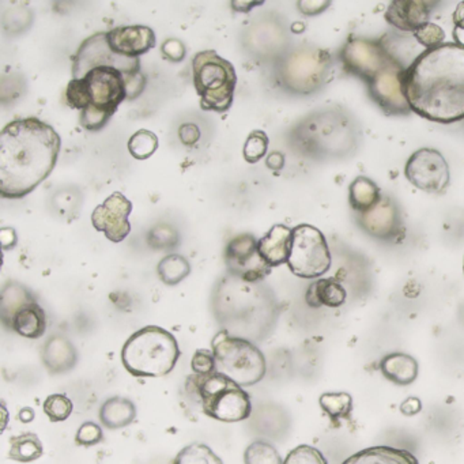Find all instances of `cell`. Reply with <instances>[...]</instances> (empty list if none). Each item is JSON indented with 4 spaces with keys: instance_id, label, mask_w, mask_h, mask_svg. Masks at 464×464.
<instances>
[{
    "instance_id": "obj_1",
    "label": "cell",
    "mask_w": 464,
    "mask_h": 464,
    "mask_svg": "<svg viewBox=\"0 0 464 464\" xmlns=\"http://www.w3.org/2000/svg\"><path fill=\"white\" fill-rule=\"evenodd\" d=\"M404 92L415 115L440 125L464 120V46L444 43L417 56L406 69Z\"/></svg>"
},
{
    "instance_id": "obj_2",
    "label": "cell",
    "mask_w": 464,
    "mask_h": 464,
    "mask_svg": "<svg viewBox=\"0 0 464 464\" xmlns=\"http://www.w3.org/2000/svg\"><path fill=\"white\" fill-rule=\"evenodd\" d=\"M61 139L37 118H15L0 133V195L20 199L53 174Z\"/></svg>"
},
{
    "instance_id": "obj_3",
    "label": "cell",
    "mask_w": 464,
    "mask_h": 464,
    "mask_svg": "<svg viewBox=\"0 0 464 464\" xmlns=\"http://www.w3.org/2000/svg\"><path fill=\"white\" fill-rule=\"evenodd\" d=\"M72 78L84 82L89 94L87 108L110 118L121 102L138 99L146 87L141 61L116 55L107 32L95 33L79 45L72 59Z\"/></svg>"
},
{
    "instance_id": "obj_4",
    "label": "cell",
    "mask_w": 464,
    "mask_h": 464,
    "mask_svg": "<svg viewBox=\"0 0 464 464\" xmlns=\"http://www.w3.org/2000/svg\"><path fill=\"white\" fill-rule=\"evenodd\" d=\"M182 352L174 334L157 326L134 332L121 349V362L135 378H161L175 370Z\"/></svg>"
},
{
    "instance_id": "obj_5",
    "label": "cell",
    "mask_w": 464,
    "mask_h": 464,
    "mask_svg": "<svg viewBox=\"0 0 464 464\" xmlns=\"http://www.w3.org/2000/svg\"><path fill=\"white\" fill-rule=\"evenodd\" d=\"M185 389L190 395L197 396L203 412L216 421L234 424L251 417L249 394L236 381L216 370L208 375L188 376Z\"/></svg>"
},
{
    "instance_id": "obj_6",
    "label": "cell",
    "mask_w": 464,
    "mask_h": 464,
    "mask_svg": "<svg viewBox=\"0 0 464 464\" xmlns=\"http://www.w3.org/2000/svg\"><path fill=\"white\" fill-rule=\"evenodd\" d=\"M193 86L203 110L224 113L233 104L237 74L233 64L216 51L197 53L192 59Z\"/></svg>"
},
{
    "instance_id": "obj_7",
    "label": "cell",
    "mask_w": 464,
    "mask_h": 464,
    "mask_svg": "<svg viewBox=\"0 0 464 464\" xmlns=\"http://www.w3.org/2000/svg\"><path fill=\"white\" fill-rule=\"evenodd\" d=\"M216 372L228 376L241 387H252L265 379L267 363L265 355L251 340L221 331L211 342Z\"/></svg>"
},
{
    "instance_id": "obj_8",
    "label": "cell",
    "mask_w": 464,
    "mask_h": 464,
    "mask_svg": "<svg viewBox=\"0 0 464 464\" xmlns=\"http://www.w3.org/2000/svg\"><path fill=\"white\" fill-rule=\"evenodd\" d=\"M0 319L6 329L27 339H40L46 330V316L32 291L18 282H9L0 297Z\"/></svg>"
},
{
    "instance_id": "obj_9",
    "label": "cell",
    "mask_w": 464,
    "mask_h": 464,
    "mask_svg": "<svg viewBox=\"0 0 464 464\" xmlns=\"http://www.w3.org/2000/svg\"><path fill=\"white\" fill-rule=\"evenodd\" d=\"M332 257L326 237L319 229L301 224L293 229L288 265L296 277L313 280L331 268Z\"/></svg>"
},
{
    "instance_id": "obj_10",
    "label": "cell",
    "mask_w": 464,
    "mask_h": 464,
    "mask_svg": "<svg viewBox=\"0 0 464 464\" xmlns=\"http://www.w3.org/2000/svg\"><path fill=\"white\" fill-rule=\"evenodd\" d=\"M331 56L327 51L304 48L290 53L281 67V78L290 92L312 94L330 76Z\"/></svg>"
},
{
    "instance_id": "obj_11",
    "label": "cell",
    "mask_w": 464,
    "mask_h": 464,
    "mask_svg": "<svg viewBox=\"0 0 464 464\" xmlns=\"http://www.w3.org/2000/svg\"><path fill=\"white\" fill-rule=\"evenodd\" d=\"M225 262L232 277L246 283L260 282L273 270L260 255L257 240L249 233L239 234L228 242Z\"/></svg>"
},
{
    "instance_id": "obj_12",
    "label": "cell",
    "mask_w": 464,
    "mask_h": 464,
    "mask_svg": "<svg viewBox=\"0 0 464 464\" xmlns=\"http://www.w3.org/2000/svg\"><path fill=\"white\" fill-rule=\"evenodd\" d=\"M404 176L419 190L443 193L450 185V165L436 149H419L407 161Z\"/></svg>"
},
{
    "instance_id": "obj_13",
    "label": "cell",
    "mask_w": 464,
    "mask_h": 464,
    "mask_svg": "<svg viewBox=\"0 0 464 464\" xmlns=\"http://www.w3.org/2000/svg\"><path fill=\"white\" fill-rule=\"evenodd\" d=\"M404 76L406 69L394 58L370 84H366L372 99L387 115L406 116L411 112L404 92Z\"/></svg>"
},
{
    "instance_id": "obj_14",
    "label": "cell",
    "mask_w": 464,
    "mask_h": 464,
    "mask_svg": "<svg viewBox=\"0 0 464 464\" xmlns=\"http://www.w3.org/2000/svg\"><path fill=\"white\" fill-rule=\"evenodd\" d=\"M393 59L380 41L368 38H350L342 50L345 69L366 84H370Z\"/></svg>"
},
{
    "instance_id": "obj_15",
    "label": "cell",
    "mask_w": 464,
    "mask_h": 464,
    "mask_svg": "<svg viewBox=\"0 0 464 464\" xmlns=\"http://www.w3.org/2000/svg\"><path fill=\"white\" fill-rule=\"evenodd\" d=\"M133 211V203L121 192H113L102 205L97 206L92 214V224L95 231L102 232L110 241L121 242L131 232L128 216Z\"/></svg>"
},
{
    "instance_id": "obj_16",
    "label": "cell",
    "mask_w": 464,
    "mask_h": 464,
    "mask_svg": "<svg viewBox=\"0 0 464 464\" xmlns=\"http://www.w3.org/2000/svg\"><path fill=\"white\" fill-rule=\"evenodd\" d=\"M358 223L366 233L379 240L396 239L403 232L398 206L384 195L370 210L360 214Z\"/></svg>"
},
{
    "instance_id": "obj_17",
    "label": "cell",
    "mask_w": 464,
    "mask_h": 464,
    "mask_svg": "<svg viewBox=\"0 0 464 464\" xmlns=\"http://www.w3.org/2000/svg\"><path fill=\"white\" fill-rule=\"evenodd\" d=\"M110 50L116 55L125 58L139 59L156 46V35L153 29L142 25L118 27L107 32Z\"/></svg>"
},
{
    "instance_id": "obj_18",
    "label": "cell",
    "mask_w": 464,
    "mask_h": 464,
    "mask_svg": "<svg viewBox=\"0 0 464 464\" xmlns=\"http://www.w3.org/2000/svg\"><path fill=\"white\" fill-rule=\"evenodd\" d=\"M432 4L422 0H395L387 9L386 20L401 32L419 30L429 22Z\"/></svg>"
},
{
    "instance_id": "obj_19",
    "label": "cell",
    "mask_w": 464,
    "mask_h": 464,
    "mask_svg": "<svg viewBox=\"0 0 464 464\" xmlns=\"http://www.w3.org/2000/svg\"><path fill=\"white\" fill-rule=\"evenodd\" d=\"M41 360L51 375H63L76 368L78 353L69 338L53 335L44 344Z\"/></svg>"
},
{
    "instance_id": "obj_20",
    "label": "cell",
    "mask_w": 464,
    "mask_h": 464,
    "mask_svg": "<svg viewBox=\"0 0 464 464\" xmlns=\"http://www.w3.org/2000/svg\"><path fill=\"white\" fill-rule=\"evenodd\" d=\"M291 240H293V229L278 224L273 226L262 239L257 240V248L268 265L278 267L288 263L291 251Z\"/></svg>"
},
{
    "instance_id": "obj_21",
    "label": "cell",
    "mask_w": 464,
    "mask_h": 464,
    "mask_svg": "<svg viewBox=\"0 0 464 464\" xmlns=\"http://www.w3.org/2000/svg\"><path fill=\"white\" fill-rule=\"evenodd\" d=\"M346 290L337 280L323 278L312 283L306 290V304L312 308H339L346 303Z\"/></svg>"
},
{
    "instance_id": "obj_22",
    "label": "cell",
    "mask_w": 464,
    "mask_h": 464,
    "mask_svg": "<svg viewBox=\"0 0 464 464\" xmlns=\"http://www.w3.org/2000/svg\"><path fill=\"white\" fill-rule=\"evenodd\" d=\"M342 464H419V461L409 451L380 445L360 451Z\"/></svg>"
},
{
    "instance_id": "obj_23",
    "label": "cell",
    "mask_w": 464,
    "mask_h": 464,
    "mask_svg": "<svg viewBox=\"0 0 464 464\" xmlns=\"http://www.w3.org/2000/svg\"><path fill=\"white\" fill-rule=\"evenodd\" d=\"M384 378L398 386H409L419 378V362L404 353H391L381 360Z\"/></svg>"
},
{
    "instance_id": "obj_24",
    "label": "cell",
    "mask_w": 464,
    "mask_h": 464,
    "mask_svg": "<svg viewBox=\"0 0 464 464\" xmlns=\"http://www.w3.org/2000/svg\"><path fill=\"white\" fill-rule=\"evenodd\" d=\"M136 417V407L130 399L113 396L100 409V421L110 430L123 429L133 424Z\"/></svg>"
},
{
    "instance_id": "obj_25",
    "label": "cell",
    "mask_w": 464,
    "mask_h": 464,
    "mask_svg": "<svg viewBox=\"0 0 464 464\" xmlns=\"http://www.w3.org/2000/svg\"><path fill=\"white\" fill-rule=\"evenodd\" d=\"M381 191L379 185L372 180L365 176L357 177L354 182L350 184L349 200L350 206L354 208L357 213L362 214L370 210L379 200L381 199Z\"/></svg>"
},
{
    "instance_id": "obj_26",
    "label": "cell",
    "mask_w": 464,
    "mask_h": 464,
    "mask_svg": "<svg viewBox=\"0 0 464 464\" xmlns=\"http://www.w3.org/2000/svg\"><path fill=\"white\" fill-rule=\"evenodd\" d=\"M44 447L36 433H22L10 437L9 458L20 463H30L43 456Z\"/></svg>"
},
{
    "instance_id": "obj_27",
    "label": "cell",
    "mask_w": 464,
    "mask_h": 464,
    "mask_svg": "<svg viewBox=\"0 0 464 464\" xmlns=\"http://www.w3.org/2000/svg\"><path fill=\"white\" fill-rule=\"evenodd\" d=\"M157 272H159L162 282L175 286L190 275L191 265L182 255H167L159 262Z\"/></svg>"
},
{
    "instance_id": "obj_28",
    "label": "cell",
    "mask_w": 464,
    "mask_h": 464,
    "mask_svg": "<svg viewBox=\"0 0 464 464\" xmlns=\"http://www.w3.org/2000/svg\"><path fill=\"white\" fill-rule=\"evenodd\" d=\"M322 409L329 414L332 424L338 425L339 419H347L353 411V399L349 394H323L319 399Z\"/></svg>"
},
{
    "instance_id": "obj_29",
    "label": "cell",
    "mask_w": 464,
    "mask_h": 464,
    "mask_svg": "<svg viewBox=\"0 0 464 464\" xmlns=\"http://www.w3.org/2000/svg\"><path fill=\"white\" fill-rule=\"evenodd\" d=\"M174 464H224V461L208 445L193 443L177 453Z\"/></svg>"
},
{
    "instance_id": "obj_30",
    "label": "cell",
    "mask_w": 464,
    "mask_h": 464,
    "mask_svg": "<svg viewBox=\"0 0 464 464\" xmlns=\"http://www.w3.org/2000/svg\"><path fill=\"white\" fill-rule=\"evenodd\" d=\"M159 149V138L149 130H139L128 141V151L139 161L151 159Z\"/></svg>"
},
{
    "instance_id": "obj_31",
    "label": "cell",
    "mask_w": 464,
    "mask_h": 464,
    "mask_svg": "<svg viewBox=\"0 0 464 464\" xmlns=\"http://www.w3.org/2000/svg\"><path fill=\"white\" fill-rule=\"evenodd\" d=\"M246 464H283L282 458L274 445L257 440L248 445L244 453Z\"/></svg>"
},
{
    "instance_id": "obj_32",
    "label": "cell",
    "mask_w": 464,
    "mask_h": 464,
    "mask_svg": "<svg viewBox=\"0 0 464 464\" xmlns=\"http://www.w3.org/2000/svg\"><path fill=\"white\" fill-rule=\"evenodd\" d=\"M43 410L51 422H63L71 415L74 404L64 394H53L44 401Z\"/></svg>"
},
{
    "instance_id": "obj_33",
    "label": "cell",
    "mask_w": 464,
    "mask_h": 464,
    "mask_svg": "<svg viewBox=\"0 0 464 464\" xmlns=\"http://www.w3.org/2000/svg\"><path fill=\"white\" fill-rule=\"evenodd\" d=\"M268 136L265 131H252L244 144V159L249 164H256L263 157L267 154L268 151Z\"/></svg>"
},
{
    "instance_id": "obj_34",
    "label": "cell",
    "mask_w": 464,
    "mask_h": 464,
    "mask_svg": "<svg viewBox=\"0 0 464 464\" xmlns=\"http://www.w3.org/2000/svg\"><path fill=\"white\" fill-rule=\"evenodd\" d=\"M149 246L156 249L174 248L179 242V234L176 229L167 224H159L151 229L148 236Z\"/></svg>"
},
{
    "instance_id": "obj_35",
    "label": "cell",
    "mask_w": 464,
    "mask_h": 464,
    "mask_svg": "<svg viewBox=\"0 0 464 464\" xmlns=\"http://www.w3.org/2000/svg\"><path fill=\"white\" fill-rule=\"evenodd\" d=\"M415 40L419 41L427 50H435L437 46L443 45L445 40V32L442 27H438L436 23L427 22L424 27L415 30Z\"/></svg>"
},
{
    "instance_id": "obj_36",
    "label": "cell",
    "mask_w": 464,
    "mask_h": 464,
    "mask_svg": "<svg viewBox=\"0 0 464 464\" xmlns=\"http://www.w3.org/2000/svg\"><path fill=\"white\" fill-rule=\"evenodd\" d=\"M283 464H329L321 451L311 445H298L286 456Z\"/></svg>"
},
{
    "instance_id": "obj_37",
    "label": "cell",
    "mask_w": 464,
    "mask_h": 464,
    "mask_svg": "<svg viewBox=\"0 0 464 464\" xmlns=\"http://www.w3.org/2000/svg\"><path fill=\"white\" fill-rule=\"evenodd\" d=\"M104 433L102 427L94 422H85L81 425L76 436V443L81 447H93L102 442Z\"/></svg>"
},
{
    "instance_id": "obj_38",
    "label": "cell",
    "mask_w": 464,
    "mask_h": 464,
    "mask_svg": "<svg viewBox=\"0 0 464 464\" xmlns=\"http://www.w3.org/2000/svg\"><path fill=\"white\" fill-rule=\"evenodd\" d=\"M191 368L197 375H208V373L216 372V357H214L213 350L211 352L205 349L198 350L191 361Z\"/></svg>"
},
{
    "instance_id": "obj_39",
    "label": "cell",
    "mask_w": 464,
    "mask_h": 464,
    "mask_svg": "<svg viewBox=\"0 0 464 464\" xmlns=\"http://www.w3.org/2000/svg\"><path fill=\"white\" fill-rule=\"evenodd\" d=\"M162 56L167 59L169 61L174 63H180L184 61L187 51H185V45L180 40L176 38H167L161 46Z\"/></svg>"
},
{
    "instance_id": "obj_40",
    "label": "cell",
    "mask_w": 464,
    "mask_h": 464,
    "mask_svg": "<svg viewBox=\"0 0 464 464\" xmlns=\"http://www.w3.org/2000/svg\"><path fill=\"white\" fill-rule=\"evenodd\" d=\"M453 38L456 44L464 46V2H460L452 15Z\"/></svg>"
},
{
    "instance_id": "obj_41",
    "label": "cell",
    "mask_w": 464,
    "mask_h": 464,
    "mask_svg": "<svg viewBox=\"0 0 464 464\" xmlns=\"http://www.w3.org/2000/svg\"><path fill=\"white\" fill-rule=\"evenodd\" d=\"M179 138L185 146H193L199 142V127L197 125H192V123H185L179 128Z\"/></svg>"
},
{
    "instance_id": "obj_42",
    "label": "cell",
    "mask_w": 464,
    "mask_h": 464,
    "mask_svg": "<svg viewBox=\"0 0 464 464\" xmlns=\"http://www.w3.org/2000/svg\"><path fill=\"white\" fill-rule=\"evenodd\" d=\"M329 6L330 2H298V7L306 15L321 14Z\"/></svg>"
},
{
    "instance_id": "obj_43",
    "label": "cell",
    "mask_w": 464,
    "mask_h": 464,
    "mask_svg": "<svg viewBox=\"0 0 464 464\" xmlns=\"http://www.w3.org/2000/svg\"><path fill=\"white\" fill-rule=\"evenodd\" d=\"M0 240L4 249H12L17 246V233L12 228H4L0 231Z\"/></svg>"
},
{
    "instance_id": "obj_44",
    "label": "cell",
    "mask_w": 464,
    "mask_h": 464,
    "mask_svg": "<svg viewBox=\"0 0 464 464\" xmlns=\"http://www.w3.org/2000/svg\"><path fill=\"white\" fill-rule=\"evenodd\" d=\"M421 402L417 398H410L409 401L402 404L401 410L404 415H415L421 411Z\"/></svg>"
},
{
    "instance_id": "obj_45",
    "label": "cell",
    "mask_w": 464,
    "mask_h": 464,
    "mask_svg": "<svg viewBox=\"0 0 464 464\" xmlns=\"http://www.w3.org/2000/svg\"><path fill=\"white\" fill-rule=\"evenodd\" d=\"M265 164H267V167H270L272 170H281L283 165H285V157L278 153V151H275V153H272L267 157Z\"/></svg>"
},
{
    "instance_id": "obj_46",
    "label": "cell",
    "mask_w": 464,
    "mask_h": 464,
    "mask_svg": "<svg viewBox=\"0 0 464 464\" xmlns=\"http://www.w3.org/2000/svg\"><path fill=\"white\" fill-rule=\"evenodd\" d=\"M35 419V411L30 409H23L22 411L20 412V419L22 422H30Z\"/></svg>"
},
{
    "instance_id": "obj_47",
    "label": "cell",
    "mask_w": 464,
    "mask_h": 464,
    "mask_svg": "<svg viewBox=\"0 0 464 464\" xmlns=\"http://www.w3.org/2000/svg\"><path fill=\"white\" fill-rule=\"evenodd\" d=\"M463 272H464V265H463Z\"/></svg>"
}]
</instances>
